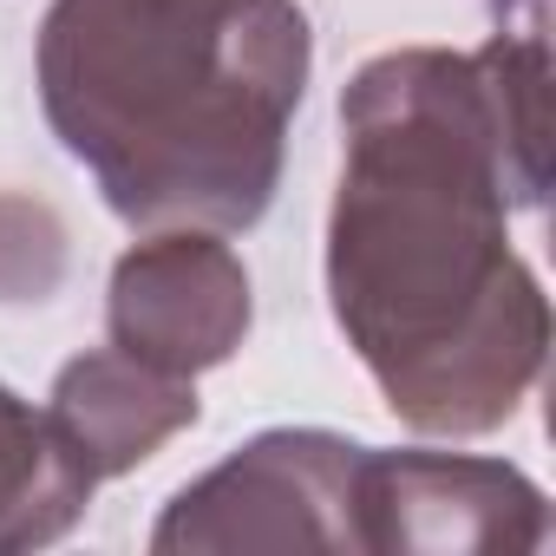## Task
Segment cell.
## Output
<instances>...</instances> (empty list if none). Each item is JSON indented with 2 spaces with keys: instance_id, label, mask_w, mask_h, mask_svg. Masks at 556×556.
Here are the masks:
<instances>
[{
  "instance_id": "obj_8",
  "label": "cell",
  "mask_w": 556,
  "mask_h": 556,
  "mask_svg": "<svg viewBox=\"0 0 556 556\" xmlns=\"http://www.w3.org/2000/svg\"><path fill=\"white\" fill-rule=\"evenodd\" d=\"M66 275V223L34 197H0V302H47Z\"/></svg>"
},
{
  "instance_id": "obj_7",
  "label": "cell",
  "mask_w": 556,
  "mask_h": 556,
  "mask_svg": "<svg viewBox=\"0 0 556 556\" xmlns=\"http://www.w3.org/2000/svg\"><path fill=\"white\" fill-rule=\"evenodd\" d=\"M92 484L99 478L79 465L60 426L0 387V556L60 543L86 517Z\"/></svg>"
},
{
  "instance_id": "obj_3",
  "label": "cell",
  "mask_w": 556,
  "mask_h": 556,
  "mask_svg": "<svg viewBox=\"0 0 556 556\" xmlns=\"http://www.w3.org/2000/svg\"><path fill=\"white\" fill-rule=\"evenodd\" d=\"M361 458L334 432H262L170 497L151 549H361Z\"/></svg>"
},
{
  "instance_id": "obj_2",
  "label": "cell",
  "mask_w": 556,
  "mask_h": 556,
  "mask_svg": "<svg viewBox=\"0 0 556 556\" xmlns=\"http://www.w3.org/2000/svg\"><path fill=\"white\" fill-rule=\"evenodd\" d=\"M308 86L295 0H53L40 99L131 229H249Z\"/></svg>"
},
{
  "instance_id": "obj_1",
  "label": "cell",
  "mask_w": 556,
  "mask_h": 556,
  "mask_svg": "<svg viewBox=\"0 0 556 556\" xmlns=\"http://www.w3.org/2000/svg\"><path fill=\"white\" fill-rule=\"evenodd\" d=\"M543 86L549 47L530 21L478 53H380L341 99L328 295L413 432H497L543 374L549 302L504 229L549 190Z\"/></svg>"
},
{
  "instance_id": "obj_4",
  "label": "cell",
  "mask_w": 556,
  "mask_h": 556,
  "mask_svg": "<svg viewBox=\"0 0 556 556\" xmlns=\"http://www.w3.org/2000/svg\"><path fill=\"white\" fill-rule=\"evenodd\" d=\"M543 523H549L543 491L504 458H458V452H367L361 458V549L517 556L543 543Z\"/></svg>"
},
{
  "instance_id": "obj_5",
  "label": "cell",
  "mask_w": 556,
  "mask_h": 556,
  "mask_svg": "<svg viewBox=\"0 0 556 556\" xmlns=\"http://www.w3.org/2000/svg\"><path fill=\"white\" fill-rule=\"evenodd\" d=\"M105 321L112 348L197 380L249 334V268L229 242H216V229H157L118 255Z\"/></svg>"
},
{
  "instance_id": "obj_6",
  "label": "cell",
  "mask_w": 556,
  "mask_h": 556,
  "mask_svg": "<svg viewBox=\"0 0 556 556\" xmlns=\"http://www.w3.org/2000/svg\"><path fill=\"white\" fill-rule=\"evenodd\" d=\"M47 419L60 426V439L79 452L92 478H125L164 439L197 426V387L190 374H164L125 348H99L60 367Z\"/></svg>"
}]
</instances>
